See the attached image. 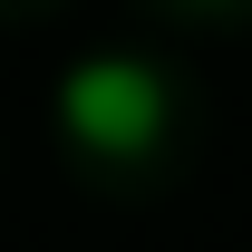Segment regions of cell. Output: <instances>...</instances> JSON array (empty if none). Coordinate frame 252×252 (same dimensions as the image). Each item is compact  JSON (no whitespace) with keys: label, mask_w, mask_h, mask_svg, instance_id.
<instances>
[{"label":"cell","mask_w":252,"mask_h":252,"mask_svg":"<svg viewBox=\"0 0 252 252\" xmlns=\"http://www.w3.org/2000/svg\"><path fill=\"white\" fill-rule=\"evenodd\" d=\"M59 126L88 156H156L175 126V88L146 59H78L59 78Z\"/></svg>","instance_id":"1"},{"label":"cell","mask_w":252,"mask_h":252,"mask_svg":"<svg viewBox=\"0 0 252 252\" xmlns=\"http://www.w3.org/2000/svg\"><path fill=\"white\" fill-rule=\"evenodd\" d=\"M204 10H223V0H204Z\"/></svg>","instance_id":"2"}]
</instances>
